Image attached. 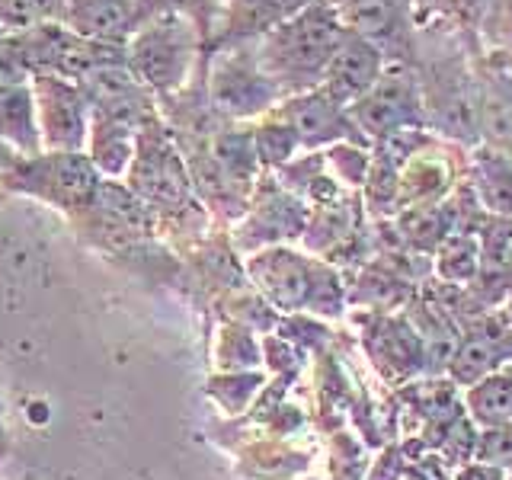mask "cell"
Listing matches in <instances>:
<instances>
[{
  "label": "cell",
  "mask_w": 512,
  "mask_h": 480,
  "mask_svg": "<svg viewBox=\"0 0 512 480\" xmlns=\"http://www.w3.org/2000/svg\"><path fill=\"white\" fill-rule=\"evenodd\" d=\"M7 183L16 192L52 202L64 212H80V208H90L103 173L93 167L84 151H39L20 160L10 170Z\"/></svg>",
  "instance_id": "4"
},
{
  "label": "cell",
  "mask_w": 512,
  "mask_h": 480,
  "mask_svg": "<svg viewBox=\"0 0 512 480\" xmlns=\"http://www.w3.org/2000/svg\"><path fill=\"white\" fill-rule=\"evenodd\" d=\"M506 365H512V327L503 314H490L480 317L474 327H468L464 340L455 343L448 375L468 388V384L500 372Z\"/></svg>",
  "instance_id": "10"
},
{
  "label": "cell",
  "mask_w": 512,
  "mask_h": 480,
  "mask_svg": "<svg viewBox=\"0 0 512 480\" xmlns=\"http://www.w3.org/2000/svg\"><path fill=\"white\" fill-rule=\"evenodd\" d=\"M279 116L292 125L301 148H324V144H365L362 132L352 122L349 109L333 103L324 90H304L285 96L276 106Z\"/></svg>",
  "instance_id": "7"
},
{
  "label": "cell",
  "mask_w": 512,
  "mask_h": 480,
  "mask_svg": "<svg viewBox=\"0 0 512 480\" xmlns=\"http://www.w3.org/2000/svg\"><path fill=\"white\" fill-rule=\"evenodd\" d=\"M250 138H253L256 160L266 164V167L288 164V160L295 157V151L301 148L295 132H292V125H288L276 109L266 112V116H260V122L250 128Z\"/></svg>",
  "instance_id": "16"
},
{
  "label": "cell",
  "mask_w": 512,
  "mask_h": 480,
  "mask_svg": "<svg viewBox=\"0 0 512 480\" xmlns=\"http://www.w3.org/2000/svg\"><path fill=\"white\" fill-rule=\"evenodd\" d=\"M68 0H0V26L13 32H29L39 26L61 23Z\"/></svg>",
  "instance_id": "19"
},
{
  "label": "cell",
  "mask_w": 512,
  "mask_h": 480,
  "mask_svg": "<svg viewBox=\"0 0 512 480\" xmlns=\"http://www.w3.org/2000/svg\"><path fill=\"white\" fill-rule=\"evenodd\" d=\"M477 183H480V199L490 205L493 215L512 218V160L487 151L477 160Z\"/></svg>",
  "instance_id": "17"
},
{
  "label": "cell",
  "mask_w": 512,
  "mask_h": 480,
  "mask_svg": "<svg viewBox=\"0 0 512 480\" xmlns=\"http://www.w3.org/2000/svg\"><path fill=\"white\" fill-rule=\"evenodd\" d=\"M212 4H215V7H218V10H221V0H212Z\"/></svg>",
  "instance_id": "23"
},
{
  "label": "cell",
  "mask_w": 512,
  "mask_h": 480,
  "mask_svg": "<svg viewBox=\"0 0 512 480\" xmlns=\"http://www.w3.org/2000/svg\"><path fill=\"white\" fill-rule=\"evenodd\" d=\"M42 151H84L90 132V100L77 80L58 74L29 77Z\"/></svg>",
  "instance_id": "6"
},
{
  "label": "cell",
  "mask_w": 512,
  "mask_h": 480,
  "mask_svg": "<svg viewBox=\"0 0 512 480\" xmlns=\"http://www.w3.org/2000/svg\"><path fill=\"white\" fill-rule=\"evenodd\" d=\"M384 64H388V58H384L381 48H375L372 42H365L362 36H352V32H346L343 42L336 45V52L327 64L324 77H320V87L324 90L333 103L340 106H352L356 100H362V96L375 87V80L381 77Z\"/></svg>",
  "instance_id": "11"
},
{
  "label": "cell",
  "mask_w": 512,
  "mask_h": 480,
  "mask_svg": "<svg viewBox=\"0 0 512 480\" xmlns=\"http://www.w3.org/2000/svg\"><path fill=\"white\" fill-rule=\"evenodd\" d=\"M327 4H330L333 10H346V7H352V4H359V0H327Z\"/></svg>",
  "instance_id": "22"
},
{
  "label": "cell",
  "mask_w": 512,
  "mask_h": 480,
  "mask_svg": "<svg viewBox=\"0 0 512 480\" xmlns=\"http://www.w3.org/2000/svg\"><path fill=\"white\" fill-rule=\"evenodd\" d=\"M202 55L205 45L196 23L170 10L151 13L122 48L128 74L151 96L180 93L189 84V77L196 74Z\"/></svg>",
  "instance_id": "2"
},
{
  "label": "cell",
  "mask_w": 512,
  "mask_h": 480,
  "mask_svg": "<svg viewBox=\"0 0 512 480\" xmlns=\"http://www.w3.org/2000/svg\"><path fill=\"white\" fill-rule=\"evenodd\" d=\"M343 36L346 26L340 13L327 0H314L311 7L295 13L292 20L279 23L263 39H256L253 58L285 100V96L320 87V77H324Z\"/></svg>",
  "instance_id": "1"
},
{
  "label": "cell",
  "mask_w": 512,
  "mask_h": 480,
  "mask_svg": "<svg viewBox=\"0 0 512 480\" xmlns=\"http://www.w3.org/2000/svg\"><path fill=\"white\" fill-rule=\"evenodd\" d=\"M0 138L26 157L42 151L29 80H0Z\"/></svg>",
  "instance_id": "14"
},
{
  "label": "cell",
  "mask_w": 512,
  "mask_h": 480,
  "mask_svg": "<svg viewBox=\"0 0 512 480\" xmlns=\"http://www.w3.org/2000/svg\"><path fill=\"white\" fill-rule=\"evenodd\" d=\"M464 404H468L471 420L480 429L512 426V365L468 384V397H464Z\"/></svg>",
  "instance_id": "15"
},
{
  "label": "cell",
  "mask_w": 512,
  "mask_h": 480,
  "mask_svg": "<svg viewBox=\"0 0 512 480\" xmlns=\"http://www.w3.org/2000/svg\"><path fill=\"white\" fill-rule=\"evenodd\" d=\"M439 272L448 282H471L480 276V240L464 231L448 234L439 244Z\"/></svg>",
  "instance_id": "18"
},
{
  "label": "cell",
  "mask_w": 512,
  "mask_h": 480,
  "mask_svg": "<svg viewBox=\"0 0 512 480\" xmlns=\"http://www.w3.org/2000/svg\"><path fill=\"white\" fill-rule=\"evenodd\" d=\"M503 317H506V324L512 327V288L506 292V301H503Z\"/></svg>",
  "instance_id": "21"
},
{
  "label": "cell",
  "mask_w": 512,
  "mask_h": 480,
  "mask_svg": "<svg viewBox=\"0 0 512 480\" xmlns=\"http://www.w3.org/2000/svg\"><path fill=\"white\" fill-rule=\"evenodd\" d=\"M148 16V0H68L58 26L77 39L125 48V42L135 36V29Z\"/></svg>",
  "instance_id": "8"
},
{
  "label": "cell",
  "mask_w": 512,
  "mask_h": 480,
  "mask_svg": "<svg viewBox=\"0 0 512 480\" xmlns=\"http://www.w3.org/2000/svg\"><path fill=\"white\" fill-rule=\"evenodd\" d=\"M480 458L493 468H512V426L484 429V442H480Z\"/></svg>",
  "instance_id": "20"
},
{
  "label": "cell",
  "mask_w": 512,
  "mask_h": 480,
  "mask_svg": "<svg viewBox=\"0 0 512 480\" xmlns=\"http://www.w3.org/2000/svg\"><path fill=\"white\" fill-rule=\"evenodd\" d=\"M253 269L260 272V282L279 304H304L314 282L320 279V269H314L308 260H301L298 253L285 247L263 253L260 260L253 263Z\"/></svg>",
  "instance_id": "13"
},
{
  "label": "cell",
  "mask_w": 512,
  "mask_h": 480,
  "mask_svg": "<svg viewBox=\"0 0 512 480\" xmlns=\"http://www.w3.org/2000/svg\"><path fill=\"white\" fill-rule=\"evenodd\" d=\"M349 116L362 132V138H378V141L423 125L426 119L423 87L410 64L404 58L384 64L375 87L349 106Z\"/></svg>",
  "instance_id": "5"
},
{
  "label": "cell",
  "mask_w": 512,
  "mask_h": 480,
  "mask_svg": "<svg viewBox=\"0 0 512 480\" xmlns=\"http://www.w3.org/2000/svg\"><path fill=\"white\" fill-rule=\"evenodd\" d=\"M311 4L314 0H221L215 32H212V39H208L205 52L253 45L256 39H263L269 29L292 20L295 13H301Z\"/></svg>",
  "instance_id": "9"
},
{
  "label": "cell",
  "mask_w": 512,
  "mask_h": 480,
  "mask_svg": "<svg viewBox=\"0 0 512 480\" xmlns=\"http://www.w3.org/2000/svg\"><path fill=\"white\" fill-rule=\"evenodd\" d=\"M205 96L228 122L260 119L282 103L279 87L256 64L253 45L205 52Z\"/></svg>",
  "instance_id": "3"
},
{
  "label": "cell",
  "mask_w": 512,
  "mask_h": 480,
  "mask_svg": "<svg viewBox=\"0 0 512 480\" xmlns=\"http://www.w3.org/2000/svg\"><path fill=\"white\" fill-rule=\"evenodd\" d=\"M336 13H340L346 32L381 48L388 61H400L397 48L410 36V0H359Z\"/></svg>",
  "instance_id": "12"
}]
</instances>
